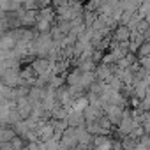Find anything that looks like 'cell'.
<instances>
[{"instance_id": "6da1fadb", "label": "cell", "mask_w": 150, "mask_h": 150, "mask_svg": "<svg viewBox=\"0 0 150 150\" xmlns=\"http://www.w3.org/2000/svg\"><path fill=\"white\" fill-rule=\"evenodd\" d=\"M14 46V35H4V37H0V48L2 50H9Z\"/></svg>"}]
</instances>
